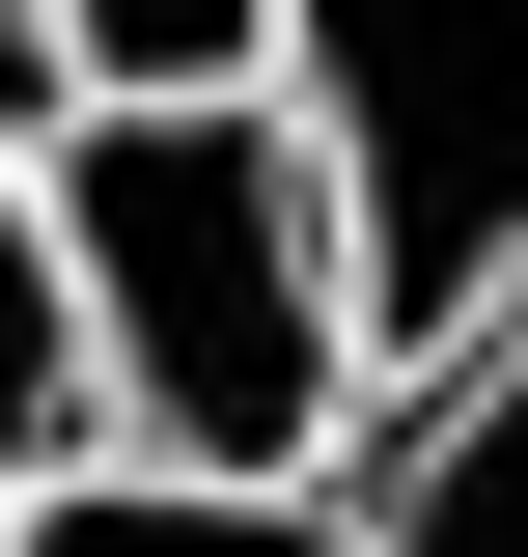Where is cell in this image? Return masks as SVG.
Wrapping results in <instances>:
<instances>
[{
    "mask_svg": "<svg viewBox=\"0 0 528 557\" xmlns=\"http://www.w3.org/2000/svg\"><path fill=\"white\" fill-rule=\"evenodd\" d=\"M28 168H56L84 391L139 474H334L390 418V335H362V251L278 84H84Z\"/></svg>",
    "mask_w": 528,
    "mask_h": 557,
    "instance_id": "6da1fadb",
    "label": "cell"
},
{
    "mask_svg": "<svg viewBox=\"0 0 528 557\" xmlns=\"http://www.w3.org/2000/svg\"><path fill=\"white\" fill-rule=\"evenodd\" d=\"M278 112L334 168L390 391L528 307V0H278Z\"/></svg>",
    "mask_w": 528,
    "mask_h": 557,
    "instance_id": "7a4b0ae2",
    "label": "cell"
},
{
    "mask_svg": "<svg viewBox=\"0 0 528 557\" xmlns=\"http://www.w3.org/2000/svg\"><path fill=\"white\" fill-rule=\"evenodd\" d=\"M334 502H362V557H528V307L417 362V391L334 446Z\"/></svg>",
    "mask_w": 528,
    "mask_h": 557,
    "instance_id": "3957f363",
    "label": "cell"
},
{
    "mask_svg": "<svg viewBox=\"0 0 528 557\" xmlns=\"http://www.w3.org/2000/svg\"><path fill=\"white\" fill-rule=\"evenodd\" d=\"M0 557H362V502L334 474H139V446H84L56 502H0Z\"/></svg>",
    "mask_w": 528,
    "mask_h": 557,
    "instance_id": "277c9868",
    "label": "cell"
},
{
    "mask_svg": "<svg viewBox=\"0 0 528 557\" xmlns=\"http://www.w3.org/2000/svg\"><path fill=\"white\" fill-rule=\"evenodd\" d=\"M84 446H112V391H84V278H56V168L0 139V502H56Z\"/></svg>",
    "mask_w": 528,
    "mask_h": 557,
    "instance_id": "5b68a950",
    "label": "cell"
},
{
    "mask_svg": "<svg viewBox=\"0 0 528 557\" xmlns=\"http://www.w3.org/2000/svg\"><path fill=\"white\" fill-rule=\"evenodd\" d=\"M56 84H278V0H56Z\"/></svg>",
    "mask_w": 528,
    "mask_h": 557,
    "instance_id": "8992f818",
    "label": "cell"
},
{
    "mask_svg": "<svg viewBox=\"0 0 528 557\" xmlns=\"http://www.w3.org/2000/svg\"><path fill=\"white\" fill-rule=\"evenodd\" d=\"M84 84H56V0H0V139H56Z\"/></svg>",
    "mask_w": 528,
    "mask_h": 557,
    "instance_id": "52a82bcc",
    "label": "cell"
}]
</instances>
